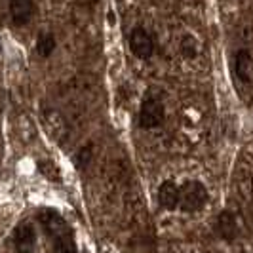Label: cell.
<instances>
[{"instance_id":"3957f363","label":"cell","mask_w":253,"mask_h":253,"mask_svg":"<svg viewBox=\"0 0 253 253\" xmlns=\"http://www.w3.org/2000/svg\"><path fill=\"white\" fill-rule=\"evenodd\" d=\"M166 109L162 101L154 95L145 97L139 107V126L143 129H152V127H158L164 122Z\"/></svg>"},{"instance_id":"9c48e42d","label":"cell","mask_w":253,"mask_h":253,"mask_svg":"<svg viewBox=\"0 0 253 253\" xmlns=\"http://www.w3.org/2000/svg\"><path fill=\"white\" fill-rule=\"evenodd\" d=\"M232 71L238 80L242 82H250L252 80L253 73V59L252 53L248 50H238L234 53V59H232Z\"/></svg>"},{"instance_id":"277c9868","label":"cell","mask_w":253,"mask_h":253,"mask_svg":"<svg viewBox=\"0 0 253 253\" xmlns=\"http://www.w3.org/2000/svg\"><path fill=\"white\" fill-rule=\"evenodd\" d=\"M129 50L137 59H143V61L151 59L154 55V38H152V35L143 27H135L129 33Z\"/></svg>"},{"instance_id":"5b68a950","label":"cell","mask_w":253,"mask_h":253,"mask_svg":"<svg viewBox=\"0 0 253 253\" xmlns=\"http://www.w3.org/2000/svg\"><path fill=\"white\" fill-rule=\"evenodd\" d=\"M12 242L15 253H33L35 246H37V230L31 223L23 221L13 228Z\"/></svg>"},{"instance_id":"8992f818","label":"cell","mask_w":253,"mask_h":253,"mask_svg":"<svg viewBox=\"0 0 253 253\" xmlns=\"http://www.w3.org/2000/svg\"><path fill=\"white\" fill-rule=\"evenodd\" d=\"M215 232L219 238H223V240L227 242H234L236 240V236H238V232H240V228H238V217L234 215L232 211H221L215 219Z\"/></svg>"},{"instance_id":"30bf717a","label":"cell","mask_w":253,"mask_h":253,"mask_svg":"<svg viewBox=\"0 0 253 253\" xmlns=\"http://www.w3.org/2000/svg\"><path fill=\"white\" fill-rule=\"evenodd\" d=\"M55 37L51 35V33H40L37 38V53L40 55V57H50L51 53H53V50H55Z\"/></svg>"},{"instance_id":"8fae6325","label":"cell","mask_w":253,"mask_h":253,"mask_svg":"<svg viewBox=\"0 0 253 253\" xmlns=\"http://www.w3.org/2000/svg\"><path fill=\"white\" fill-rule=\"evenodd\" d=\"M89 160H91V147L88 145V147H82V149L78 151V154H76V166H78V168H84Z\"/></svg>"},{"instance_id":"7a4b0ae2","label":"cell","mask_w":253,"mask_h":253,"mask_svg":"<svg viewBox=\"0 0 253 253\" xmlns=\"http://www.w3.org/2000/svg\"><path fill=\"white\" fill-rule=\"evenodd\" d=\"M210 194H208V189L204 187L200 181H185L181 187H179V208L187 213H192V211H198L202 210L206 202H208Z\"/></svg>"},{"instance_id":"ba28073f","label":"cell","mask_w":253,"mask_h":253,"mask_svg":"<svg viewBox=\"0 0 253 253\" xmlns=\"http://www.w3.org/2000/svg\"><path fill=\"white\" fill-rule=\"evenodd\" d=\"M156 198H158V204L164 208V210H175L179 208V185L175 181L168 179L164 181L160 187H158V192H156Z\"/></svg>"},{"instance_id":"6da1fadb","label":"cell","mask_w":253,"mask_h":253,"mask_svg":"<svg viewBox=\"0 0 253 253\" xmlns=\"http://www.w3.org/2000/svg\"><path fill=\"white\" fill-rule=\"evenodd\" d=\"M37 221L40 223L42 230L50 238L53 252L55 253H78V246L75 240V232L71 225L65 221V217L51 210V208H42L38 210Z\"/></svg>"},{"instance_id":"52a82bcc","label":"cell","mask_w":253,"mask_h":253,"mask_svg":"<svg viewBox=\"0 0 253 253\" xmlns=\"http://www.w3.org/2000/svg\"><path fill=\"white\" fill-rule=\"evenodd\" d=\"M35 15V0H10V17L13 25H27Z\"/></svg>"}]
</instances>
